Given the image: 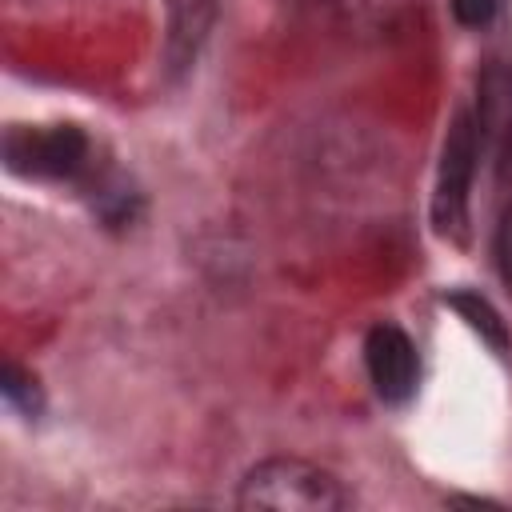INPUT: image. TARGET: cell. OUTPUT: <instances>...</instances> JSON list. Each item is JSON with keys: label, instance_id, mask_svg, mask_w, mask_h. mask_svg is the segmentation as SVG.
I'll use <instances>...</instances> for the list:
<instances>
[{"label": "cell", "instance_id": "1", "mask_svg": "<svg viewBox=\"0 0 512 512\" xmlns=\"http://www.w3.org/2000/svg\"><path fill=\"white\" fill-rule=\"evenodd\" d=\"M240 508H276V512H336L348 504L340 480L300 456H272L248 468L236 492Z\"/></svg>", "mask_w": 512, "mask_h": 512}, {"label": "cell", "instance_id": "2", "mask_svg": "<svg viewBox=\"0 0 512 512\" xmlns=\"http://www.w3.org/2000/svg\"><path fill=\"white\" fill-rule=\"evenodd\" d=\"M480 160V124L472 112H456L440 148V172L432 192V224L440 236L464 244L468 236V192Z\"/></svg>", "mask_w": 512, "mask_h": 512}, {"label": "cell", "instance_id": "7", "mask_svg": "<svg viewBox=\"0 0 512 512\" xmlns=\"http://www.w3.org/2000/svg\"><path fill=\"white\" fill-rule=\"evenodd\" d=\"M448 304H452V308L468 320V328L480 332V340H488L496 352L508 348V328H504V320L496 316V308H492L484 296H476V292H452Z\"/></svg>", "mask_w": 512, "mask_h": 512}, {"label": "cell", "instance_id": "8", "mask_svg": "<svg viewBox=\"0 0 512 512\" xmlns=\"http://www.w3.org/2000/svg\"><path fill=\"white\" fill-rule=\"evenodd\" d=\"M0 392H4V400L16 404L20 412H28V416L40 412V388H36L32 372H24V368H16V364H4V372H0Z\"/></svg>", "mask_w": 512, "mask_h": 512}, {"label": "cell", "instance_id": "10", "mask_svg": "<svg viewBox=\"0 0 512 512\" xmlns=\"http://www.w3.org/2000/svg\"><path fill=\"white\" fill-rule=\"evenodd\" d=\"M500 268H504V276L512 280V212H508L504 224H500Z\"/></svg>", "mask_w": 512, "mask_h": 512}, {"label": "cell", "instance_id": "9", "mask_svg": "<svg viewBox=\"0 0 512 512\" xmlns=\"http://www.w3.org/2000/svg\"><path fill=\"white\" fill-rule=\"evenodd\" d=\"M452 12H456V20H460V24L480 28V24H488V20H492L496 0H452Z\"/></svg>", "mask_w": 512, "mask_h": 512}, {"label": "cell", "instance_id": "5", "mask_svg": "<svg viewBox=\"0 0 512 512\" xmlns=\"http://www.w3.org/2000/svg\"><path fill=\"white\" fill-rule=\"evenodd\" d=\"M212 24H216V0H168V32H164L168 76H184L196 64Z\"/></svg>", "mask_w": 512, "mask_h": 512}, {"label": "cell", "instance_id": "11", "mask_svg": "<svg viewBox=\"0 0 512 512\" xmlns=\"http://www.w3.org/2000/svg\"><path fill=\"white\" fill-rule=\"evenodd\" d=\"M296 4H320V0H296Z\"/></svg>", "mask_w": 512, "mask_h": 512}, {"label": "cell", "instance_id": "4", "mask_svg": "<svg viewBox=\"0 0 512 512\" xmlns=\"http://www.w3.org/2000/svg\"><path fill=\"white\" fill-rule=\"evenodd\" d=\"M364 360H368V376L380 392V400L388 404H404L416 392L420 380V356L416 344L408 340L404 328L396 324H376L364 340Z\"/></svg>", "mask_w": 512, "mask_h": 512}, {"label": "cell", "instance_id": "3", "mask_svg": "<svg viewBox=\"0 0 512 512\" xmlns=\"http://www.w3.org/2000/svg\"><path fill=\"white\" fill-rule=\"evenodd\" d=\"M88 140L76 124L56 128H12L4 140L8 168L20 176H68L80 168Z\"/></svg>", "mask_w": 512, "mask_h": 512}, {"label": "cell", "instance_id": "6", "mask_svg": "<svg viewBox=\"0 0 512 512\" xmlns=\"http://www.w3.org/2000/svg\"><path fill=\"white\" fill-rule=\"evenodd\" d=\"M480 140H500V156L512 148V72L488 68L480 76Z\"/></svg>", "mask_w": 512, "mask_h": 512}]
</instances>
